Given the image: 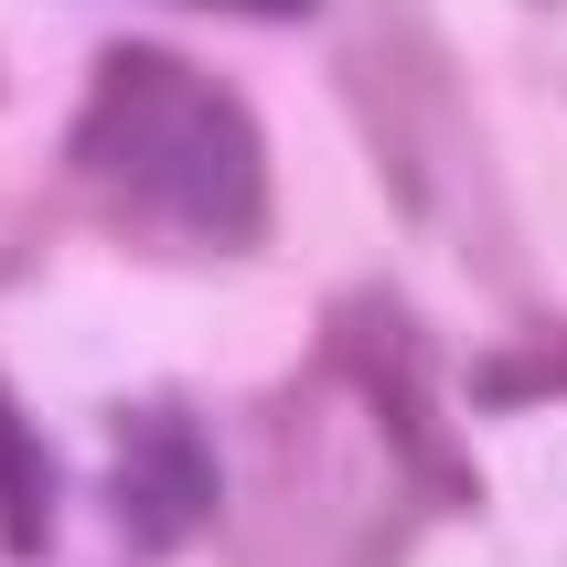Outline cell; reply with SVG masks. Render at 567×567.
<instances>
[{
	"mask_svg": "<svg viewBox=\"0 0 567 567\" xmlns=\"http://www.w3.org/2000/svg\"><path fill=\"white\" fill-rule=\"evenodd\" d=\"M0 546L11 557H43L54 546V450L22 417V396L0 385Z\"/></svg>",
	"mask_w": 567,
	"mask_h": 567,
	"instance_id": "obj_6",
	"label": "cell"
},
{
	"mask_svg": "<svg viewBox=\"0 0 567 567\" xmlns=\"http://www.w3.org/2000/svg\"><path fill=\"white\" fill-rule=\"evenodd\" d=\"M461 385H472V408H536V396H567V321H557V332H536V343L482 353Z\"/></svg>",
	"mask_w": 567,
	"mask_h": 567,
	"instance_id": "obj_7",
	"label": "cell"
},
{
	"mask_svg": "<svg viewBox=\"0 0 567 567\" xmlns=\"http://www.w3.org/2000/svg\"><path fill=\"white\" fill-rule=\"evenodd\" d=\"M225 504V461L204 440V417L172 408V396H140L118 408V472H107V514H118V536L140 557H172L215 525Z\"/></svg>",
	"mask_w": 567,
	"mask_h": 567,
	"instance_id": "obj_5",
	"label": "cell"
},
{
	"mask_svg": "<svg viewBox=\"0 0 567 567\" xmlns=\"http://www.w3.org/2000/svg\"><path fill=\"white\" fill-rule=\"evenodd\" d=\"M75 183L128 247L161 257H247L268 236V140L247 96L161 43H107L75 107Z\"/></svg>",
	"mask_w": 567,
	"mask_h": 567,
	"instance_id": "obj_1",
	"label": "cell"
},
{
	"mask_svg": "<svg viewBox=\"0 0 567 567\" xmlns=\"http://www.w3.org/2000/svg\"><path fill=\"white\" fill-rule=\"evenodd\" d=\"M343 96H353V128L375 151L385 193L417 236H440L461 268L525 289V247H514V215H504V172L472 128V86H461V54L429 0H364V22L343 43Z\"/></svg>",
	"mask_w": 567,
	"mask_h": 567,
	"instance_id": "obj_2",
	"label": "cell"
},
{
	"mask_svg": "<svg viewBox=\"0 0 567 567\" xmlns=\"http://www.w3.org/2000/svg\"><path fill=\"white\" fill-rule=\"evenodd\" d=\"M321 364H332V375L353 385V408L396 440V461L417 472L429 504H472V493H482L472 461H461V440H450V375H440V353H429V332H417L385 289H364V300H343V311L321 321Z\"/></svg>",
	"mask_w": 567,
	"mask_h": 567,
	"instance_id": "obj_4",
	"label": "cell"
},
{
	"mask_svg": "<svg viewBox=\"0 0 567 567\" xmlns=\"http://www.w3.org/2000/svg\"><path fill=\"white\" fill-rule=\"evenodd\" d=\"M204 11H247V22H300L311 0H204Z\"/></svg>",
	"mask_w": 567,
	"mask_h": 567,
	"instance_id": "obj_8",
	"label": "cell"
},
{
	"mask_svg": "<svg viewBox=\"0 0 567 567\" xmlns=\"http://www.w3.org/2000/svg\"><path fill=\"white\" fill-rule=\"evenodd\" d=\"M257 429H268V461L247 493L236 567H396L408 557V504H429V493L332 364H311L289 396H268Z\"/></svg>",
	"mask_w": 567,
	"mask_h": 567,
	"instance_id": "obj_3",
	"label": "cell"
}]
</instances>
